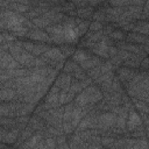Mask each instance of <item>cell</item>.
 Here are the masks:
<instances>
[{"instance_id":"obj_17","label":"cell","mask_w":149,"mask_h":149,"mask_svg":"<svg viewBox=\"0 0 149 149\" xmlns=\"http://www.w3.org/2000/svg\"><path fill=\"white\" fill-rule=\"evenodd\" d=\"M94 13V8L93 7H84V8H78L77 9V16L80 17L81 20L83 19H86V20H90L92 19V15Z\"/></svg>"},{"instance_id":"obj_26","label":"cell","mask_w":149,"mask_h":149,"mask_svg":"<svg viewBox=\"0 0 149 149\" xmlns=\"http://www.w3.org/2000/svg\"><path fill=\"white\" fill-rule=\"evenodd\" d=\"M59 49H61V51L63 52V55H64L66 58H68V57H72L73 54L76 52V49H74L72 45H70V44H63V45L59 47Z\"/></svg>"},{"instance_id":"obj_31","label":"cell","mask_w":149,"mask_h":149,"mask_svg":"<svg viewBox=\"0 0 149 149\" xmlns=\"http://www.w3.org/2000/svg\"><path fill=\"white\" fill-rule=\"evenodd\" d=\"M100 70H101V74H102V73H107V72H109V71H115V68L113 66V64L111 63V61L107 59V61H104V62L101 63Z\"/></svg>"},{"instance_id":"obj_29","label":"cell","mask_w":149,"mask_h":149,"mask_svg":"<svg viewBox=\"0 0 149 149\" xmlns=\"http://www.w3.org/2000/svg\"><path fill=\"white\" fill-rule=\"evenodd\" d=\"M92 20L93 21H97V22H101V23H106V13L105 12H101L99 9H97L93 15H92Z\"/></svg>"},{"instance_id":"obj_12","label":"cell","mask_w":149,"mask_h":149,"mask_svg":"<svg viewBox=\"0 0 149 149\" xmlns=\"http://www.w3.org/2000/svg\"><path fill=\"white\" fill-rule=\"evenodd\" d=\"M102 62H104V59H101L100 57H98V56H92L90 59H86L85 62L80 63L79 66H80L85 72H87L88 70H91V69H93V68H95V66L101 65Z\"/></svg>"},{"instance_id":"obj_10","label":"cell","mask_w":149,"mask_h":149,"mask_svg":"<svg viewBox=\"0 0 149 149\" xmlns=\"http://www.w3.org/2000/svg\"><path fill=\"white\" fill-rule=\"evenodd\" d=\"M126 42L128 43H133V44H139V45H144L148 42V36L139 34V33H127V37H126Z\"/></svg>"},{"instance_id":"obj_50","label":"cell","mask_w":149,"mask_h":149,"mask_svg":"<svg viewBox=\"0 0 149 149\" xmlns=\"http://www.w3.org/2000/svg\"><path fill=\"white\" fill-rule=\"evenodd\" d=\"M49 92H51V93H59L61 92V88L59 87H57V86H55V85H52L51 87H50V90H49Z\"/></svg>"},{"instance_id":"obj_11","label":"cell","mask_w":149,"mask_h":149,"mask_svg":"<svg viewBox=\"0 0 149 149\" xmlns=\"http://www.w3.org/2000/svg\"><path fill=\"white\" fill-rule=\"evenodd\" d=\"M92 56H93V54L87 49H77L76 52L73 54V56L71 57V59L73 62H76L77 64H80V63L85 62L86 59H90Z\"/></svg>"},{"instance_id":"obj_2","label":"cell","mask_w":149,"mask_h":149,"mask_svg":"<svg viewBox=\"0 0 149 149\" xmlns=\"http://www.w3.org/2000/svg\"><path fill=\"white\" fill-rule=\"evenodd\" d=\"M22 68V65L8 52V51H0V69L1 70H13Z\"/></svg>"},{"instance_id":"obj_56","label":"cell","mask_w":149,"mask_h":149,"mask_svg":"<svg viewBox=\"0 0 149 149\" xmlns=\"http://www.w3.org/2000/svg\"><path fill=\"white\" fill-rule=\"evenodd\" d=\"M101 149H106V148H104V147H102V148H101Z\"/></svg>"},{"instance_id":"obj_42","label":"cell","mask_w":149,"mask_h":149,"mask_svg":"<svg viewBox=\"0 0 149 149\" xmlns=\"http://www.w3.org/2000/svg\"><path fill=\"white\" fill-rule=\"evenodd\" d=\"M86 142H87L88 144H91V143H93V144H101V136H99V135H94V136L90 137Z\"/></svg>"},{"instance_id":"obj_48","label":"cell","mask_w":149,"mask_h":149,"mask_svg":"<svg viewBox=\"0 0 149 149\" xmlns=\"http://www.w3.org/2000/svg\"><path fill=\"white\" fill-rule=\"evenodd\" d=\"M66 93H68V92L62 91V90H61V92H59V104H61L62 106H64V105H65V100H66Z\"/></svg>"},{"instance_id":"obj_54","label":"cell","mask_w":149,"mask_h":149,"mask_svg":"<svg viewBox=\"0 0 149 149\" xmlns=\"http://www.w3.org/2000/svg\"><path fill=\"white\" fill-rule=\"evenodd\" d=\"M146 130H147V136H149V126L146 127Z\"/></svg>"},{"instance_id":"obj_47","label":"cell","mask_w":149,"mask_h":149,"mask_svg":"<svg viewBox=\"0 0 149 149\" xmlns=\"http://www.w3.org/2000/svg\"><path fill=\"white\" fill-rule=\"evenodd\" d=\"M118 52H119V49H118L115 45H112V47H109V48H108V55H109V58H111V57L116 56V55H118Z\"/></svg>"},{"instance_id":"obj_35","label":"cell","mask_w":149,"mask_h":149,"mask_svg":"<svg viewBox=\"0 0 149 149\" xmlns=\"http://www.w3.org/2000/svg\"><path fill=\"white\" fill-rule=\"evenodd\" d=\"M114 140L115 137H111V136H107V137H101V146L106 149H109L113 143H114Z\"/></svg>"},{"instance_id":"obj_52","label":"cell","mask_w":149,"mask_h":149,"mask_svg":"<svg viewBox=\"0 0 149 149\" xmlns=\"http://www.w3.org/2000/svg\"><path fill=\"white\" fill-rule=\"evenodd\" d=\"M142 48H143V50L149 55V44H144V45H142Z\"/></svg>"},{"instance_id":"obj_36","label":"cell","mask_w":149,"mask_h":149,"mask_svg":"<svg viewBox=\"0 0 149 149\" xmlns=\"http://www.w3.org/2000/svg\"><path fill=\"white\" fill-rule=\"evenodd\" d=\"M73 9H77L76 8V6L73 5V2H65L63 6H62V13L63 14H68V12H70V10H73Z\"/></svg>"},{"instance_id":"obj_43","label":"cell","mask_w":149,"mask_h":149,"mask_svg":"<svg viewBox=\"0 0 149 149\" xmlns=\"http://www.w3.org/2000/svg\"><path fill=\"white\" fill-rule=\"evenodd\" d=\"M140 70H142V71H148L149 70V56L142 59L141 65H140Z\"/></svg>"},{"instance_id":"obj_58","label":"cell","mask_w":149,"mask_h":149,"mask_svg":"<svg viewBox=\"0 0 149 149\" xmlns=\"http://www.w3.org/2000/svg\"><path fill=\"white\" fill-rule=\"evenodd\" d=\"M148 139H149V136H148Z\"/></svg>"},{"instance_id":"obj_45","label":"cell","mask_w":149,"mask_h":149,"mask_svg":"<svg viewBox=\"0 0 149 149\" xmlns=\"http://www.w3.org/2000/svg\"><path fill=\"white\" fill-rule=\"evenodd\" d=\"M148 17H149V1H146V5H144V7H143V13H142L141 20L148 19Z\"/></svg>"},{"instance_id":"obj_46","label":"cell","mask_w":149,"mask_h":149,"mask_svg":"<svg viewBox=\"0 0 149 149\" xmlns=\"http://www.w3.org/2000/svg\"><path fill=\"white\" fill-rule=\"evenodd\" d=\"M92 84H94V81L91 79V78H86L85 80H83V81H80V85H81V87H83V90H85L86 87H88L90 85H92Z\"/></svg>"},{"instance_id":"obj_38","label":"cell","mask_w":149,"mask_h":149,"mask_svg":"<svg viewBox=\"0 0 149 149\" xmlns=\"http://www.w3.org/2000/svg\"><path fill=\"white\" fill-rule=\"evenodd\" d=\"M126 122H127V119H125V118H122V116H119V115H116L115 127H119V128L126 129Z\"/></svg>"},{"instance_id":"obj_44","label":"cell","mask_w":149,"mask_h":149,"mask_svg":"<svg viewBox=\"0 0 149 149\" xmlns=\"http://www.w3.org/2000/svg\"><path fill=\"white\" fill-rule=\"evenodd\" d=\"M55 140H56L57 146H62V144L68 143V136H66V135H61V136H57V137H55Z\"/></svg>"},{"instance_id":"obj_9","label":"cell","mask_w":149,"mask_h":149,"mask_svg":"<svg viewBox=\"0 0 149 149\" xmlns=\"http://www.w3.org/2000/svg\"><path fill=\"white\" fill-rule=\"evenodd\" d=\"M21 135V129L20 128H13V129H9L5 136L0 137V141L1 143H6L8 146H14V143L17 141V139L20 137Z\"/></svg>"},{"instance_id":"obj_1","label":"cell","mask_w":149,"mask_h":149,"mask_svg":"<svg viewBox=\"0 0 149 149\" xmlns=\"http://www.w3.org/2000/svg\"><path fill=\"white\" fill-rule=\"evenodd\" d=\"M23 101H9V102H1L0 105V116L6 118H17L20 116V109L23 106Z\"/></svg>"},{"instance_id":"obj_3","label":"cell","mask_w":149,"mask_h":149,"mask_svg":"<svg viewBox=\"0 0 149 149\" xmlns=\"http://www.w3.org/2000/svg\"><path fill=\"white\" fill-rule=\"evenodd\" d=\"M115 121H116V115L113 114L112 112L101 113L98 116V126H97V129L108 130V129H111L112 127L115 126Z\"/></svg>"},{"instance_id":"obj_28","label":"cell","mask_w":149,"mask_h":149,"mask_svg":"<svg viewBox=\"0 0 149 149\" xmlns=\"http://www.w3.org/2000/svg\"><path fill=\"white\" fill-rule=\"evenodd\" d=\"M83 91H84V90H83V87H81V85H80V81H78V80H76L74 78H72V83H71V86H70L69 92L74 93V94L77 95V94H79V93L83 92Z\"/></svg>"},{"instance_id":"obj_57","label":"cell","mask_w":149,"mask_h":149,"mask_svg":"<svg viewBox=\"0 0 149 149\" xmlns=\"http://www.w3.org/2000/svg\"><path fill=\"white\" fill-rule=\"evenodd\" d=\"M12 149H14V148H12Z\"/></svg>"},{"instance_id":"obj_33","label":"cell","mask_w":149,"mask_h":149,"mask_svg":"<svg viewBox=\"0 0 149 149\" xmlns=\"http://www.w3.org/2000/svg\"><path fill=\"white\" fill-rule=\"evenodd\" d=\"M62 129H63V132H64V134H65L66 136L72 135V134L74 133V130H76V128L71 125V122H64V121H63Z\"/></svg>"},{"instance_id":"obj_27","label":"cell","mask_w":149,"mask_h":149,"mask_svg":"<svg viewBox=\"0 0 149 149\" xmlns=\"http://www.w3.org/2000/svg\"><path fill=\"white\" fill-rule=\"evenodd\" d=\"M16 40H17V38L14 37L10 33L5 31V33H1V34H0V43H1V44H5V43H12V42H15Z\"/></svg>"},{"instance_id":"obj_18","label":"cell","mask_w":149,"mask_h":149,"mask_svg":"<svg viewBox=\"0 0 149 149\" xmlns=\"http://www.w3.org/2000/svg\"><path fill=\"white\" fill-rule=\"evenodd\" d=\"M0 126L5 127L7 129H13L17 127V121L16 118H6V116H0Z\"/></svg>"},{"instance_id":"obj_16","label":"cell","mask_w":149,"mask_h":149,"mask_svg":"<svg viewBox=\"0 0 149 149\" xmlns=\"http://www.w3.org/2000/svg\"><path fill=\"white\" fill-rule=\"evenodd\" d=\"M73 102H74V105H76V106L85 107V106H87V105L90 104V95H87V94L83 91V92H80L79 94H77V95H76V98H74V100H73Z\"/></svg>"},{"instance_id":"obj_37","label":"cell","mask_w":149,"mask_h":149,"mask_svg":"<svg viewBox=\"0 0 149 149\" xmlns=\"http://www.w3.org/2000/svg\"><path fill=\"white\" fill-rule=\"evenodd\" d=\"M114 30H115V28H114V26H113L112 23H105V24H104L102 31H104V35H105V36H109Z\"/></svg>"},{"instance_id":"obj_5","label":"cell","mask_w":149,"mask_h":149,"mask_svg":"<svg viewBox=\"0 0 149 149\" xmlns=\"http://www.w3.org/2000/svg\"><path fill=\"white\" fill-rule=\"evenodd\" d=\"M139 72V69H129V68H126V66H120L115 70V74L118 76V78L120 79L121 84H125V83H128L130 81L135 74Z\"/></svg>"},{"instance_id":"obj_39","label":"cell","mask_w":149,"mask_h":149,"mask_svg":"<svg viewBox=\"0 0 149 149\" xmlns=\"http://www.w3.org/2000/svg\"><path fill=\"white\" fill-rule=\"evenodd\" d=\"M118 56L123 61V62H126V61H128L129 58H130V56H132V54L130 52H128V51H126V50H122V49H119V52H118Z\"/></svg>"},{"instance_id":"obj_25","label":"cell","mask_w":149,"mask_h":149,"mask_svg":"<svg viewBox=\"0 0 149 149\" xmlns=\"http://www.w3.org/2000/svg\"><path fill=\"white\" fill-rule=\"evenodd\" d=\"M90 24H91V22H90V20H84L79 26H78V30H79V37L80 38H83L85 35H86V33L88 31V29H90Z\"/></svg>"},{"instance_id":"obj_21","label":"cell","mask_w":149,"mask_h":149,"mask_svg":"<svg viewBox=\"0 0 149 149\" xmlns=\"http://www.w3.org/2000/svg\"><path fill=\"white\" fill-rule=\"evenodd\" d=\"M47 122L48 126H51V127H55V128H59L62 129V126H63V120L62 119H58V118H55L52 115L49 114V116L44 120Z\"/></svg>"},{"instance_id":"obj_23","label":"cell","mask_w":149,"mask_h":149,"mask_svg":"<svg viewBox=\"0 0 149 149\" xmlns=\"http://www.w3.org/2000/svg\"><path fill=\"white\" fill-rule=\"evenodd\" d=\"M130 135L133 139H142V137H146L147 136V130H146V126L142 125L140 126L139 128H136L135 130L130 132Z\"/></svg>"},{"instance_id":"obj_6","label":"cell","mask_w":149,"mask_h":149,"mask_svg":"<svg viewBox=\"0 0 149 149\" xmlns=\"http://www.w3.org/2000/svg\"><path fill=\"white\" fill-rule=\"evenodd\" d=\"M142 125H143V122H142V119H141L140 114L136 111H130L129 115H128V119H127V122H126V129L129 130V132H133Z\"/></svg>"},{"instance_id":"obj_14","label":"cell","mask_w":149,"mask_h":149,"mask_svg":"<svg viewBox=\"0 0 149 149\" xmlns=\"http://www.w3.org/2000/svg\"><path fill=\"white\" fill-rule=\"evenodd\" d=\"M28 126L31 127L35 132H38V130H42L47 127V122L43 119H41L40 116H37L36 114H33L30 116V121H29Z\"/></svg>"},{"instance_id":"obj_19","label":"cell","mask_w":149,"mask_h":149,"mask_svg":"<svg viewBox=\"0 0 149 149\" xmlns=\"http://www.w3.org/2000/svg\"><path fill=\"white\" fill-rule=\"evenodd\" d=\"M49 35H64V26L62 23L51 24L44 29Z\"/></svg>"},{"instance_id":"obj_32","label":"cell","mask_w":149,"mask_h":149,"mask_svg":"<svg viewBox=\"0 0 149 149\" xmlns=\"http://www.w3.org/2000/svg\"><path fill=\"white\" fill-rule=\"evenodd\" d=\"M50 115L55 116V118H58V119H62L63 120V115H64V106H59V107H56V108H51L48 111Z\"/></svg>"},{"instance_id":"obj_24","label":"cell","mask_w":149,"mask_h":149,"mask_svg":"<svg viewBox=\"0 0 149 149\" xmlns=\"http://www.w3.org/2000/svg\"><path fill=\"white\" fill-rule=\"evenodd\" d=\"M71 76H72V78H74V79L78 80V81H83V80H85V79L87 78V73H86L80 66H78Z\"/></svg>"},{"instance_id":"obj_49","label":"cell","mask_w":149,"mask_h":149,"mask_svg":"<svg viewBox=\"0 0 149 149\" xmlns=\"http://www.w3.org/2000/svg\"><path fill=\"white\" fill-rule=\"evenodd\" d=\"M72 112H64V115H63V121L64 122H71L72 121Z\"/></svg>"},{"instance_id":"obj_15","label":"cell","mask_w":149,"mask_h":149,"mask_svg":"<svg viewBox=\"0 0 149 149\" xmlns=\"http://www.w3.org/2000/svg\"><path fill=\"white\" fill-rule=\"evenodd\" d=\"M42 140H43V137H42L38 133H35L30 139H28L26 142H23V143L19 147V149H31V148L36 147Z\"/></svg>"},{"instance_id":"obj_34","label":"cell","mask_w":149,"mask_h":149,"mask_svg":"<svg viewBox=\"0 0 149 149\" xmlns=\"http://www.w3.org/2000/svg\"><path fill=\"white\" fill-rule=\"evenodd\" d=\"M104 24H105V23L97 22V21H92V22H91V24H90V29H88V30H90V31H92V33L100 31V30H102Z\"/></svg>"},{"instance_id":"obj_40","label":"cell","mask_w":149,"mask_h":149,"mask_svg":"<svg viewBox=\"0 0 149 149\" xmlns=\"http://www.w3.org/2000/svg\"><path fill=\"white\" fill-rule=\"evenodd\" d=\"M98 91H100L99 90V87L98 86H95L94 84H92V85H90L88 87H86L85 90H84V92L87 94V95H92V94H94V93H97Z\"/></svg>"},{"instance_id":"obj_20","label":"cell","mask_w":149,"mask_h":149,"mask_svg":"<svg viewBox=\"0 0 149 149\" xmlns=\"http://www.w3.org/2000/svg\"><path fill=\"white\" fill-rule=\"evenodd\" d=\"M79 66V64H77L76 62H73L72 59H69L65 62V65L63 68V73H66V74H72L74 72V70Z\"/></svg>"},{"instance_id":"obj_4","label":"cell","mask_w":149,"mask_h":149,"mask_svg":"<svg viewBox=\"0 0 149 149\" xmlns=\"http://www.w3.org/2000/svg\"><path fill=\"white\" fill-rule=\"evenodd\" d=\"M42 59L45 61V63L49 65L50 62H65L66 57L63 55V52L61 51L59 48H50L47 52H44L43 55L40 56Z\"/></svg>"},{"instance_id":"obj_53","label":"cell","mask_w":149,"mask_h":149,"mask_svg":"<svg viewBox=\"0 0 149 149\" xmlns=\"http://www.w3.org/2000/svg\"><path fill=\"white\" fill-rule=\"evenodd\" d=\"M0 149H10V148H9V146H8V144H6V143H1Z\"/></svg>"},{"instance_id":"obj_8","label":"cell","mask_w":149,"mask_h":149,"mask_svg":"<svg viewBox=\"0 0 149 149\" xmlns=\"http://www.w3.org/2000/svg\"><path fill=\"white\" fill-rule=\"evenodd\" d=\"M71 83H72V76L62 72V73H59V76L56 78L54 85L57 86V87H59L62 91L69 92L70 86H71Z\"/></svg>"},{"instance_id":"obj_7","label":"cell","mask_w":149,"mask_h":149,"mask_svg":"<svg viewBox=\"0 0 149 149\" xmlns=\"http://www.w3.org/2000/svg\"><path fill=\"white\" fill-rule=\"evenodd\" d=\"M27 37L33 41H36V42H42V43H47V44L50 43V35L45 30H42L38 28L29 30Z\"/></svg>"},{"instance_id":"obj_22","label":"cell","mask_w":149,"mask_h":149,"mask_svg":"<svg viewBox=\"0 0 149 149\" xmlns=\"http://www.w3.org/2000/svg\"><path fill=\"white\" fill-rule=\"evenodd\" d=\"M111 40H113L115 43L116 42H122V41H126V37H127V33L122 31V30H114L109 36H108Z\"/></svg>"},{"instance_id":"obj_13","label":"cell","mask_w":149,"mask_h":149,"mask_svg":"<svg viewBox=\"0 0 149 149\" xmlns=\"http://www.w3.org/2000/svg\"><path fill=\"white\" fill-rule=\"evenodd\" d=\"M16 91L14 88H0V100L1 102H9L16 100Z\"/></svg>"},{"instance_id":"obj_30","label":"cell","mask_w":149,"mask_h":149,"mask_svg":"<svg viewBox=\"0 0 149 149\" xmlns=\"http://www.w3.org/2000/svg\"><path fill=\"white\" fill-rule=\"evenodd\" d=\"M86 73H87V77H88V78H91V79L94 81L95 79H98V78L101 76L100 65H99V66H95V68H93V69H91V70H88Z\"/></svg>"},{"instance_id":"obj_51","label":"cell","mask_w":149,"mask_h":149,"mask_svg":"<svg viewBox=\"0 0 149 149\" xmlns=\"http://www.w3.org/2000/svg\"><path fill=\"white\" fill-rule=\"evenodd\" d=\"M56 149H71V148H70V146L68 143H65V144H62V146H57Z\"/></svg>"},{"instance_id":"obj_41","label":"cell","mask_w":149,"mask_h":149,"mask_svg":"<svg viewBox=\"0 0 149 149\" xmlns=\"http://www.w3.org/2000/svg\"><path fill=\"white\" fill-rule=\"evenodd\" d=\"M45 144L50 149H56L57 148V143H56L55 137H48V139H45Z\"/></svg>"},{"instance_id":"obj_55","label":"cell","mask_w":149,"mask_h":149,"mask_svg":"<svg viewBox=\"0 0 149 149\" xmlns=\"http://www.w3.org/2000/svg\"><path fill=\"white\" fill-rule=\"evenodd\" d=\"M44 149H50V148H49V147H48V146L45 144V147H44Z\"/></svg>"}]
</instances>
